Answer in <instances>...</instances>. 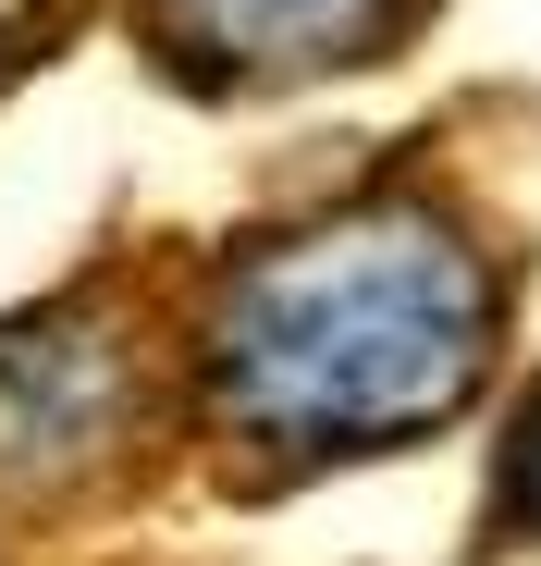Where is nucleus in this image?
Segmentation results:
<instances>
[{
  "label": "nucleus",
  "mask_w": 541,
  "mask_h": 566,
  "mask_svg": "<svg viewBox=\"0 0 541 566\" xmlns=\"http://www.w3.org/2000/svg\"><path fill=\"white\" fill-rule=\"evenodd\" d=\"M505 357V247L443 185H357L308 222H258L222 247L185 395L222 468L308 481V468L394 455L443 431Z\"/></svg>",
  "instance_id": "obj_1"
},
{
  "label": "nucleus",
  "mask_w": 541,
  "mask_h": 566,
  "mask_svg": "<svg viewBox=\"0 0 541 566\" xmlns=\"http://www.w3.org/2000/svg\"><path fill=\"white\" fill-rule=\"evenodd\" d=\"M148 431V345L86 283L62 308L0 321V505H74Z\"/></svg>",
  "instance_id": "obj_2"
},
{
  "label": "nucleus",
  "mask_w": 541,
  "mask_h": 566,
  "mask_svg": "<svg viewBox=\"0 0 541 566\" xmlns=\"http://www.w3.org/2000/svg\"><path fill=\"white\" fill-rule=\"evenodd\" d=\"M431 25V0H136V38L198 99H270V86L370 74Z\"/></svg>",
  "instance_id": "obj_3"
},
{
  "label": "nucleus",
  "mask_w": 541,
  "mask_h": 566,
  "mask_svg": "<svg viewBox=\"0 0 541 566\" xmlns=\"http://www.w3.org/2000/svg\"><path fill=\"white\" fill-rule=\"evenodd\" d=\"M505 554L517 542H541V382L517 395V419H505V455H492V517H480Z\"/></svg>",
  "instance_id": "obj_4"
},
{
  "label": "nucleus",
  "mask_w": 541,
  "mask_h": 566,
  "mask_svg": "<svg viewBox=\"0 0 541 566\" xmlns=\"http://www.w3.org/2000/svg\"><path fill=\"white\" fill-rule=\"evenodd\" d=\"M62 38H74V0H0V99H13Z\"/></svg>",
  "instance_id": "obj_5"
}]
</instances>
